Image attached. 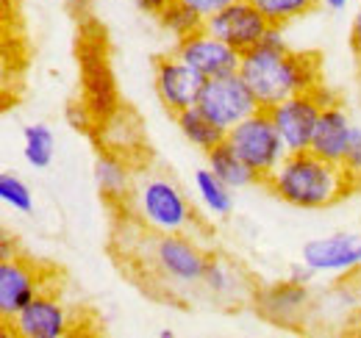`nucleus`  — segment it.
Segmentation results:
<instances>
[{"label": "nucleus", "instance_id": "f257e3e1", "mask_svg": "<svg viewBox=\"0 0 361 338\" xmlns=\"http://www.w3.org/2000/svg\"><path fill=\"white\" fill-rule=\"evenodd\" d=\"M272 194L295 208H328L345 200L356 186L359 175H353L345 164H331L325 158L306 153H289L278 169L264 180Z\"/></svg>", "mask_w": 361, "mask_h": 338}, {"label": "nucleus", "instance_id": "f03ea898", "mask_svg": "<svg viewBox=\"0 0 361 338\" xmlns=\"http://www.w3.org/2000/svg\"><path fill=\"white\" fill-rule=\"evenodd\" d=\"M239 75L256 94L262 108H272L281 100L319 86V58L312 53H295L289 47L259 44L242 53Z\"/></svg>", "mask_w": 361, "mask_h": 338}, {"label": "nucleus", "instance_id": "7ed1b4c3", "mask_svg": "<svg viewBox=\"0 0 361 338\" xmlns=\"http://www.w3.org/2000/svg\"><path fill=\"white\" fill-rule=\"evenodd\" d=\"M128 208L136 222L153 233H189L197 225L186 194L164 175H136Z\"/></svg>", "mask_w": 361, "mask_h": 338}, {"label": "nucleus", "instance_id": "20e7f679", "mask_svg": "<svg viewBox=\"0 0 361 338\" xmlns=\"http://www.w3.org/2000/svg\"><path fill=\"white\" fill-rule=\"evenodd\" d=\"M226 142L236 150L239 158H245L250 164V169L262 177V183L289 156V150H286V144H283V139H281L267 108H259L256 114H250L247 120H242L239 125L231 127Z\"/></svg>", "mask_w": 361, "mask_h": 338}, {"label": "nucleus", "instance_id": "39448f33", "mask_svg": "<svg viewBox=\"0 0 361 338\" xmlns=\"http://www.w3.org/2000/svg\"><path fill=\"white\" fill-rule=\"evenodd\" d=\"M145 250L150 266L164 280H173L178 286H195L203 280L209 255L186 233H153L145 242Z\"/></svg>", "mask_w": 361, "mask_h": 338}, {"label": "nucleus", "instance_id": "423d86ee", "mask_svg": "<svg viewBox=\"0 0 361 338\" xmlns=\"http://www.w3.org/2000/svg\"><path fill=\"white\" fill-rule=\"evenodd\" d=\"M197 108L223 130H231L242 120H247L250 114H256L262 106H259L256 94L250 92V86L245 84V78L239 73H233V75H223V78H209L203 84Z\"/></svg>", "mask_w": 361, "mask_h": 338}, {"label": "nucleus", "instance_id": "0eeeda50", "mask_svg": "<svg viewBox=\"0 0 361 338\" xmlns=\"http://www.w3.org/2000/svg\"><path fill=\"white\" fill-rule=\"evenodd\" d=\"M8 333L20 338H64L73 333L75 319L70 305H64L53 292H39L20 313L6 322Z\"/></svg>", "mask_w": 361, "mask_h": 338}, {"label": "nucleus", "instance_id": "6e6552de", "mask_svg": "<svg viewBox=\"0 0 361 338\" xmlns=\"http://www.w3.org/2000/svg\"><path fill=\"white\" fill-rule=\"evenodd\" d=\"M272 123L278 127L283 144L289 153H306L312 150V139H314L317 123L322 114V100L314 92H303V94H292L286 100H281L278 106L267 108Z\"/></svg>", "mask_w": 361, "mask_h": 338}, {"label": "nucleus", "instance_id": "1a4fd4ad", "mask_svg": "<svg viewBox=\"0 0 361 338\" xmlns=\"http://www.w3.org/2000/svg\"><path fill=\"white\" fill-rule=\"evenodd\" d=\"M206 31L231 44L233 50L247 53L264 42V37L270 31V20L250 0H236L206 20Z\"/></svg>", "mask_w": 361, "mask_h": 338}, {"label": "nucleus", "instance_id": "9d476101", "mask_svg": "<svg viewBox=\"0 0 361 338\" xmlns=\"http://www.w3.org/2000/svg\"><path fill=\"white\" fill-rule=\"evenodd\" d=\"M203 84H206V78L197 70H192L186 61H180L176 53L161 56L156 61V67H153L156 97L173 117L186 111V108H192V106H197Z\"/></svg>", "mask_w": 361, "mask_h": 338}, {"label": "nucleus", "instance_id": "9b49d317", "mask_svg": "<svg viewBox=\"0 0 361 338\" xmlns=\"http://www.w3.org/2000/svg\"><path fill=\"white\" fill-rule=\"evenodd\" d=\"M173 53L178 56L180 61H186L192 70H197L206 81L233 75V73H239V64H242V53L233 50L223 39H217L214 34H209L206 28L178 39Z\"/></svg>", "mask_w": 361, "mask_h": 338}, {"label": "nucleus", "instance_id": "f8f14e48", "mask_svg": "<svg viewBox=\"0 0 361 338\" xmlns=\"http://www.w3.org/2000/svg\"><path fill=\"white\" fill-rule=\"evenodd\" d=\"M300 258L317 275H348L361 269V233H331L309 239Z\"/></svg>", "mask_w": 361, "mask_h": 338}, {"label": "nucleus", "instance_id": "ddd939ff", "mask_svg": "<svg viewBox=\"0 0 361 338\" xmlns=\"http://www.w3.org/2000/svg\"><path fill=\"white\" fill-rule=\"evenodd\" d=\"M45 292V283L39 277V269L25 258H3L0 261V319L3 325L20 313L34 296Z\"/></svg>", "mask_w": 361, "mask_h": 338}, {"label": "nucleus", "instance_id": "4468645a", "mask_svg": "<svg viewBox=\"0 0 361 338\" xmlns=\"http://www.w3.org/2000/svg\"><path fill=\"white\" fill-rule=\"evenodd\" d=\"M309 302H312L309 286H298L292 280H283V283H272L256 294V311L264 319H270L272 325L295 327V325H300Z\"/></svg>", "mask_w": 361, "mask_h": 338}, {"label": "nucleus", "instance_id": "2eb2a0df", "mask_svg": "<svg viewBox=\"0 0 361 338\" xmlns=\"http://www.w3.org/2000/svg\"><path fill=\"white\" fill-rule=\"evenodd\" d=\"M350 136H353V123H350L348 111L339 103H334V106L322 108V114H319L314 139H312V153L331 164H345Z\"/></svg>", "mask_w": 361, "mask_h": 338}, {"label": "nucleus", "instance_id": "dca6fc26", "mask_svg": "<svg viewBox=\"0 0 361 338\" xmlns=\"http://www.w3.org/2000/svg\"><path fill=\"white\" fill-rule=\"evenodd\" d=\"M92 175H94V183H97V192L103 194L106 203H128V194L134 189V175H131V167L120 158V153H100L94 158V167H92Z\"/></svg>", "mask_w": 361, "mask_h": 338}, {"label": "nucleus", "instance_id": "f3484780", "mask_svg": "<svg viewBox=\"0 0 361 338\" xmlns=\"http://www.w3.org/2000/svg\"><path fill=\"white\" fill-rule=\"evenodd\" d=\"M206 158H209V169H212L217 177H223L233 192H236V189H247V186L262 183V177L250 169V164H247L245 158L236 156V150H233L228 142L217 144L214 150H209Z\"/></svg>", "mask_w": 361, "mask_h": 338}, {"label": "nucleus", "instance_id": "a211bd4d", "mask_svg": "<svg viewBox=\"0 0 361 338\" xmlns=\"http://www.w3.org/2000/svg\"><path fill=\"white\" fill-rule=\"evenodd\" d=\"M176 123H178L180 136H183L192 147H197V150H203V153H209V150H214L217 144H223L228 136V130H223L217 123H212L197 106H192V108L176 114Z\"/></svg>", "mask_w": 361, "mask_h": 338}, {"label": "nucleus", "instance_id": "6ab92c4d", "mask_svg": "<svg viewBox=\"0 0 361 338\" xmlns=\"http://www.w3.org/2000/svg\"><path fill=\"white\" fill-rule=\"evenodd\" d=\"M195 189L206 211L217 219H226L233 211V189L228 186L223 177H217L212 169H197L195 172Z\"/></svg>", "mask_w": 361, "mask_h": 338}, {"label": "nucleus", "instance_id": "aec40b11", "mask_svg": "<svg viewBox=\"0 0 361 338\" xmlns=\"http://www.w3.org/2000/svg\"><path fill=\"white\" fill-rule=\"evenodd\" d=\"M56 156V139L53 130L42 123L23 127V158L34 169H47Z\"/></svg>", "mask_w": 361, "mask_h": 338}, {"label": "nucleus", "instance_id": "412c9836", "mask_svg": "<svg viewBox=\"0 0 361 338\" xmlns=\"http://www.w3.org/2000/svg\"><path fill=\"white\" fill-rule=\"evenodd\" d=\"M156 17H159V25H161L170 37H176V39H183V37L197 34V31L206 28V20H203L195 8H189L186 3H180V0H170Z\"/></svg>", "mask_w": 361, "mask_h": 338}, {"label": "nucleus", "instance_id": "4be33fe9", "mask_svg": "<svg viewBox=\"0 0 361 338\" xmlns=\"http://www.w3.org/2000/svg\"><path fill=\"white\" fill-rule=\"evenodd\" d=\"M84 103L94 111L97 120H106L109 114L117 111L114 108V103H117L114 86H111V78H109L103 64H94V67L87 70V100Z\"/></svg>", "mask_w": 361, "mask_h": 338}, {"label": "nucleus", "instance_id": "5701e85b", "mask_svg": "<svg viewBox=\"0 0 361 338\" xmlns=\"http://www.w3.org/2000/svg\"><path fill=\"white\" fill-rule=\"evenodd\" d=\"M267 20L270 25H286L292 20H300L306 14H312L319 0H250Z\"/></svg>", "mask_w": 361, "mask_h": 338}, {"label": "nucleus", "instance_id": "b1692460", "mask_svg": "<svg viewBox=\"0 0 361 338\" xmlns=\"http://www.w3.org/2000/svg\"><path fill=\"white\" fill-rule=\"evenodd\" d=\"M200 286H203L212 296L226 299V296L236 294V275H233V269L228 266L226 261H220V258H209Z\"/></svg>", "mask_w": 361, "mask_h": 338}, {"label": "nucleus", "instance_id": "393cba45", "mask_svg": "<svg viewBox=\"0 0 361 338\" xmlns=\"http://www.w3.org/2000/svg\"><path fill=\"white\" fill-rule=\"evenodd\" d=\"M0 200H3V206H8L11 211L17 213L34 211V194H31L28 183L14 172H3L0 175Z\"/></svg>", "mask_w": 361, "mask_h": 338}, {"label": "nucleus", "instance_id": "a878e982", "mask_svg": "<svg viewBox=\"0 0 361 338\" xmlns=\"http://www.w3.org/2000/svg\"><path fill=\"white\" fill-rule=\"evenodd\" d=\"M180 3H186L189 8H195L203 20H209V17H214L217 11H223L226 6L236 3V0H180Z\"/></svg>", "mask_w": 361, "mask_h": 338}, {"label": "nucleus", "instance_id": "bb28decb", "mask_svg": "<svg viewBox=\"0 0 361 338\" xmlns=\"http://www.w3.org/2000/svg\"><path fill=\"white\" fill-rule=\"evenodd\" d=\"M345 167L361 177V127H356V125H353L350 147H348V156H345Z\"/></svg>", "mask_w": 361, "mask_h": 338}, {"label": "nucleus", "instance_id": "cd10ccee", "mask_svg": "<svg viewBox=\"0 0 361 338\" xmlns=\"http://www.w3.org/2000/svg\"><path fill=\"white\" fill-rule=\"evenodd\" d=\"M314 277H317V272L303 261V258L295 261V263L289 266V275H286V280H292V283H298V286H309Z\"/></svg>", "mask_w": 361, "mask_h": 338}, {"label": "nucleus", "instance_id": "c85d7f7f", "mask_svg": "<svg viewBox=\"0 0 361 338\" xmlns=\"http://www.w3.org/2000/svg\"><path fill=\"white\" fill-rule=\"evenodd\" d=\"M350 44H353V53L361 61V6L356 8V17H353V28H350Z\"/></svg>", "mask_w": 361, "mask_h": 338}, {"label": "nucleus", "instance_id": "c756f323", "mask_svg": "<svg viewBox=\"0 0 361 338\" xmlns=\"http://www.w3.org/2000/svg\"><path fill=\"white\" fill-rule=\"evenodd\" d=\"M134 3L145 11V14H159L170 0H134Z\"/></svg>", "mask_w": 361, "mask_h": 338}, {"label": "nucleus", "instance_id": "7c9ffc66", "mask_svg": "<svg viewBox=\"0 0 361 338\" xmlns=\"http://www.w3.org/2000/svg\"><path fill=\"white\" fill-rule=\"evenodd\" d=\"M64 3H67V8H70L73 14H78V17H87V14H90L92 0H64Z\"/></svg>", "mask_w": 361, "mask_h": 338}, {"label": "nucleus", "instance_id": "2f4dec72", "mask_svg": "<svg viewBox=\"0 0 361 338\" xmlns=\"http://www.w3.org/2000/svg\"><path fill=\"white\" fill-rule=\"evenodd\" d=\"M11 239H8V236H6V233H3V239H0V261H3V258H11Z\"/></svg>", "mask_w": 361, "mask_h": 338}, {"label": "nucleus", "instance_id": "473e14b6", "mask_svg": "<svg viewBox=\"0 0 361 338\" xmlns=\"http://www.w3.org/2000/svg\"><path fill=\"white\" fill-rule=\"evenodd\" d=\"M325 8H331V11H342L345 6H348V0H319Z\"/></svg>", "mask_w": 361, "mask_h": 338}, {"label": "nucleus", "instance_id": "72a5a7b5", "mask_svg": "<svg viewBox=\"0 0 361 338\" xmlns=\"http://www.w3.org/2000/svg\"><path fill=\"white\" fill-rule=\"evenodd\" d=\"M159 338H176V333H173V330H161V333H159Z\"/></svg>", "mask_w": 361, "mask_h": 338}]
</instances>
